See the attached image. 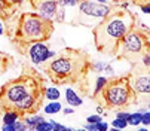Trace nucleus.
I'll return each mask as SVG.
<instances>
[{"instance_id":"1","label":"nucleus","mask_w":150,"mask_h":131,"mask_svg":"<svg viewBox=\"0 0 150 131\" xmlns=\"http://www.w3.org/2000/svg\"><path fill=\"white\" fill-rule=\"evenodd\" d=\"M135 27V16L128 11H117L109 14L94 26L95 48L104 54H115L120 39Z\"/></svg>"},{"instance_id":"2","label":"nucleus","mask_w":150,"mask_h":131,"mask_svg":"<svg viewBox=\"0 0 150 131\" xmlns=\"http://www.w3.org/2000/svg\"><path fill=\"white\" fill-rule=\"evenodd\" d=\"M86 67H88L86 54L69 48L66 49L64 54L54 57V60L46 67V72L49 73L54 82L61 83V82H67V80H76L77 75L85 72Z\"/></svg>"},{"instance_id":"3","label":"nucleus","mask_w":150,"mask_h":131,"mask_svg":"<svg viewBox=\"0 0 150 131\" xmlns=\"http://www.w3.org/2000/svg\"><path fill=\"white\" fill-rule=\"evenodd\" d=\"M54 23L42 19L37 14H23L19 16L18 39L23 43H31L37 40H48L54 31Z\"/></svg>"},{"instance_id":"4","label":"nucleus","mask_w":150,"mask_h":131,"mask_svg":"<svg viewBox=\"0 0 150 131\" xmlns=\"http://www.w3.org/2000/svg\"><path fill=\"white\" fill-rule=\"evenodd\" d=\"M100 94L103 97L104 106L110 109L129 106L135 98V94L129 86V78L128 76H120L113 80H109Z\"/></svg>"},{"instance_id":"5","label":"nucleus","mask_w":150,"mask_h":131,"mask_svg":"<svg viewBox=\"0 0 150 131\" xmlns=\"http://www.w3.org/2000/svg\"><path fill=\"white\" fill-rule=\"evenodd\" d=\"M40 88V86L27 76H23L19 79L11 80L5 86L0 88V107L6 109V107H15L21 100H24L31 91Z\"/></svg>"},{"instance_id":"6","label":"nucleus","mask_w":150,"mask_h":131,"mask_svg":"<svg viewBox=\"0 0 150 131\" xmlns=\"http://www.w3.org/2000/svg\"><path fill=\"white\" fill-rule=\"evenodd\" d=\"M144 51H149V33L134 27L120 39L115 54L119 58H132L141 55Z\"/></svg>"},{"instance_id":"7","label":"nucleus","mask_w":150,"mask_h":131,"mask_svg":"<svg viewBox=\"0 0 150 131\" xmlns=\"http://www.w3.org/2000/svg\"><path fill=\"white\" fill-rule=\"evenodd\" d=\"M77 6H79V12H80L82 16L97 19L98 23L112 12V6L110 5L98 3V2H95V0H80Z\"/></svg>"},{"instance_id":"8","label":"nucleus","mask_w":150,"mask_h":131,"mask_svg":"<svg viewBox=\"0 0 150 131\" xmlns=\"http://www.w3.org/2000/svg\"><path fill=\"white\" fill-rule=\"evenodd\" d=\"M27 55L34 66H40L49 60V46L45 43V40L27 43Z\"/></svg>"},{"instance_id":"9","label":"nucleus","mask_w":150,"mask_h":131,"mask_svg":"<svg viewBox=\"0 0 150 131\" xmlns=\"http://www.w3.org/2000/svg\"><path fill=\"white\" fill-rule=\"evenodd\" d=\"M33 5L36 8V14L42 19L48 21V23H54L55 21L58 0H33Z\"/></svg>"},{"instance_id":"10","label":"nucleus","mask_w":150,"mask_h":131,"mask_svg":"<svg viewBox=\"0 0 150 131\" xmlns=\"http://www.w3.org/2000/svg\"><path fill=\"white\" fill-rule=\"evenodd\" d=\"M129 86L134 91V94H150V78L149 75H140V76H129Z\"/></svg>"},{"instance_id":"11","label":"nucleus","mask_w":150,"mask_h":131,"mask_svg":"<svg viewBox=\"0 0 150 131\" xmlns=\"http://www.w3.org/2000/svg\"><path fill=\"white\" fill-rule=\"evenodd\" d=\"M64 98H66V103H67L69 106H71V107H79V106L83 104L82 97H80L73 88H70V86H67L66 91H64Z\"/></svg>"},{"instance_id":"12","label":"nucleus","mask_w":150,"mask_h":131,"mask_svg":"<svg viewBox=\"0 0 150 131\" xmlns=\"http://www.w3.org/2000/svg\"><path fill=\"white\" fill-rule=\"evenodd\" d=\"M21 118H23V115H21L16 109H12V107L3 109V113H2V122L3 124H13L15 121H18Z\"/></svg>"},{"instance_id":"13","label":"nucleus","mask_w":150,"mask_h":131,"mask_svg":"<svg viewBox=\"0 0 150 131\" xmlns=\"http://www.w3.org/2000/svg\"><path fill=\"white\" fill-rule=\"evenodd\" d=\"M91 69L97 73H105V75H115V69L113 66L109 63H104V61H95L91 64Z\"/></svg>"},{"instance_id":"14","label":"nucleus","mask_w":150,"mask_h":131,"mask_svg":"<svg viewBox=\"0 0 150 131\" xmlns=\"http://www.w3.org/2000/svg\"><path fill=\"white\" fill-rule=\"evenodd\" d=\"M61 109H62V104L59 103V100H52L42 107V110H43L45 115H57L61 112Z\"/></svg>"},{"instance_id":"15","label":"nucleus","mask_w":150,"mask_h":131,"mask_svg":"<svg viewBox=\"0 0 150 131\" xmlns=\"http://www.w3.org/2000/svg\"><path fill=\"white\" fill-rule=\"evenodd\" d=\"M42 94H43V98L48 100V101L61 98V91L57 88V86H46V88L42 90Z\"/></svg>"},{"instance_id":"16","label":"nucleus","mask_w":150,"mask_h":131,"mask_svg":"<svg viewBox=\"0 0 150 131\" xmlns=\"http://www.w3.org/2000/svg\"><path fill=\"white\" fill-rule=\"evenodd\" d=\"M83 130H86V131H107L109 130V124H107L105 121H98L95 124H85L83 125Z\"/></svg>"},{"instance_id":"17","label":"nucleus","mask_w":150,"mask_h":131,"mask_svg":"<svg viewBox=\"0 0 150 131\" xmlns=\"http://www.w3.org/2000/svg\"><path fill=\"white\" fill-rule=\"evenodd\" d=\"M144 112V109H140L138 112H135V113H129L128 115V125H131V127H138V125H141V113Z\"/></svg>"},{"instance_id":"18","label":"nucleus","mask_w":150,"mask_h":131,"mask_svg":"<svg viewBox=\"0 0 150 131\" xmlns=\"http://www.w3.org/2000/svg\"><path fill=\"white\" fill-rule=\"evenodd\" d=\"M107 82H109L107 76H98V78L95 79V88H94V93H92V95H94V97L100 95V93L103 91V88L105 86V83H107Z\"/></svg>"},{"instance_id":"19","label":"nucleus","mask_w":150,"mask_h":131,"mask_svg":"<svg viewBox=\"0 0 150 131\" xmlns=\"http://www.w3.org/2000/svg\"><path fill=\"white\" fill-rule=\"evenodd\" d=\"M33 131H54V128H52L51 121H49V119H45V121L39 122L37 125H34Z\"/></svg>"},{"instance_id":"20","label":"nucleus","mask_w":150,"mask_h":131,"mask_svg":"<svg viewBox=\"0 0 150 131\" xmlns=\"http://www.w3.org/2000/svg\"><path fill=\"white\" fill-rule=\"evenodd\" d=\"M128 127V121L126 119H123V118H115L113 121H112V128H115V130H125Z\"/></svg>"},{"instance_id":"21","label":"nucleus","mask_w":150,"mask_h":131,"mask_svg":"<svg viewBox=\"0 0 150 131\" xmlns=\"http://www.w3.org/2000/svg\"><path fill=\"white\" fill-rule=\"evenodd\" d=\"M9 57L3 52H0V75H3L8 70V64H9Z\"/></svg>"},{"instance_id":"22","label":"nucleus","mask_w":150,"mask_h":131,"mask_svg":"<svg viewBox=\"0 0 150 131\" xmlns=\"http://www.w3.org/2000/svg\"><path fill=\"white\" fill-rule=\"evenodd\" d=\"M80 0H58V6L61 8H73L77 6Z\"/></svg>"},{"instance_id":"23","label":"nucleus","mask_w":150,"mask_h":131,"mask_svg":"<svg viewBox=\"0 0 150 131\" xmlns=\"http://www.w3.org/2000/svg\"><path fill=\"white\" fill-rule=\"evenodd\" d=\"M64 19H66V8L58 6L55 14V23H64Z\"/></svg>"},{"instance_id":"24","label":"nucleus","mask_w":150,"mask_h":131,"mask_svg":"<svg viewBox=\"0 0 150 131\" xmlns=\"http://www.w3.org/2000/svg\"><path fill=\"white\" fill-rule=\"evenodd\" d=\"M49 121H51V124H52V128H54V131H73V130H74V128H71V127L61 125V124L55 122L54 119H49Z\"/></svg>"},{"instance_id":"25","label":"nucleus","mask_w":150,"mask_h":131,"mask_svg":"<svg viewBox=\"0 0 150 131\" xmlns=\"http://www.w3.org/2000/svg\"><path fill=\"white\" fill-rule=\"evenodd\" d=\"M11 3L8 2V0H0V16L6 15V11L9 9Z\"/></svg>"},{"instance_id":"26","label":"nucleus","mask_w":150,"mask_h":131,"mask_svg":"<svg viewBox=\"0 0 150 131\" xmlns=\"http://www.w3.org/2000/svg\"><path fill=\"white\" fill-rule=\"evenodd\" d=\"M141 125H144V127L150 125V112L149 110H144L141 113Z\"/></svg>"},{"instance_id":"27","label":"nucleus","mask_w":150,"mask_h":131,"mask_svg":"<svg viewBox=\"0 0 150 131\" xmlns=\"http://www.w3.org/2000/svg\"><path fill=\"white\" fill-rule=\"evenodd\" d=\"M141 55H143V66L146 69H150V54H149V51H144Z\"/></svg>"},{"instance_id":"28","label":"nucleus","mask_w":150,"mask_h":131,"mask_svg":"<svg viewBox=\"0 0 150 131\" xmlns=\"http://www.w3.org/2000/svg\"><path fill=\"white\" fill-rule=\"evenodd\" d=\"M101 119H103L101 115L95 113V115H89V116L86 118V122H88V124H95V122H98V121H101Z\"/></svg>"},{"instance_id":"29","label":"nucleus","mask_w":150,"mask_h":131,"mask_svg":"<svg viewBox=\"0 0 150 131\" xmlns=\"http://www.w3.org/2000/svg\"><path fill=\"white\" fill-rule=\"evenodd\" d=\"M140 9H141V12H143V14H146V15H147V14H150V2H146L144 5H141V6H140Z\"/></svg>"},{"instance_id":"30","label":"nucleus","mask_w":150,"mask_h":131,"mask_svg":"<svg viewBox=\"0 0 150 131\" xmlns=\"http://www.w3.org/2000/svg\"><path fill=\"white\" fill-rule=\"evenodd\" d=\"M61 112H62L64 115H73V113H74V109H73L71 106H69V107H66V109H61Z\"/></svg>"},{"instance_id":"31","label":"nucleus","mask_w":150,"mask_h":131,"mask_svg":"<svg viewBox=\"0 0 150 131\" xmlns=\"http://www.w3.org/2000/svg\"><path fill=\"white\" fill-rule=\"evenodd\" d=\"M5 34V21H3V18L0 16V37H2Z\"/></svg>"},{"instance_id":"32","label":"nucleus","mask_w":150,"mask_h":131,"mask_svg":"<svg viewBox=\"0 0 150 131\" xmlns=\"http://www.w3.org/2000/svg\"><path fill=\"white\" fill-rule=\"evenodd\" d=\"M128 115H129V113H128V112H123V110H119V112L116 113L117 118H123V119H128Z\"/></svg>"},{"instance_id":"33","label":"nucleus","mask_w":150,"mask_h":131,"mask_svg":"<svg viewBox=\"0 0 150 131\" xmlns=\"http://www.w3.org/2000/svg\"><path fill=\"white\" fill-rule=\"evenodd\" d=\"M8 2L11 3V5H21L24 2V0H8Z\"/></svg>"},{"instance_id":"34","label":"nucleus","mask_w":150,"mask_h":131,"mask_svg":"<svg viewBox=\"0 0 150 131\" xmlns=\"http://www.w3.org/2000/svg\"><path fill=\"white\" fill-rule=\"evenodd\" d=\"M97 113H98V115L104 113V109H103V106H98V107H97Z\"/></svg>"},{"instance_id":"35","label":"nucleus","mask_w":150,"mask_h":131,"mask_svg":"<svg viewBox=\"0 0 150 131\" xmlns=\"http://www.w3.org/2000/svg\"><path fill=\"white\" fill-rule=\"evenodd\" d=\"M95 2H98V3H109V0H95Z\"/></svg>"},{"instance_id":"36","label":"nucleus","mask_w":150,"mask_h":131,"mask_svg":"<svg viewBox=\"0 0 150 131\" xmlns=\"http://www.w3.org/2000/svg\"><path fill=\"white\" fill-rule=\"evenodd\" d=\"M0 110H2V107H0ZM0 122H2V113H0Z\"/></svg>"}]
</instances>
